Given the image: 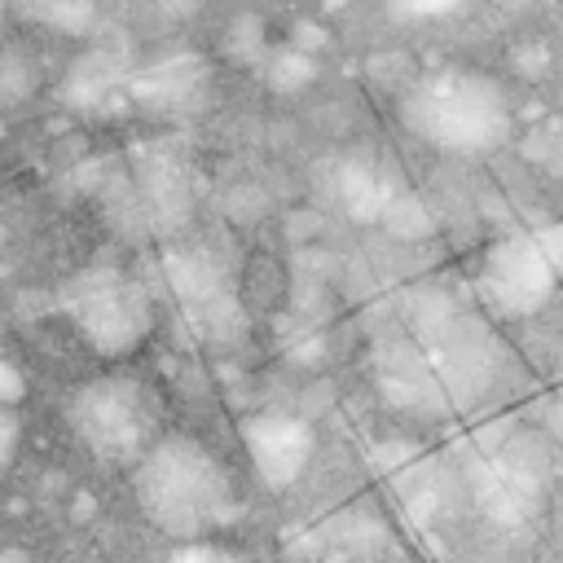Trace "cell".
I'll return each instance as SVG.
<instances>
[{
	"instance_id": "obj_6",
	"label": "cell",
	"mask_w": 563,
	"mask_h": 563,
	"mask_svg": "<svg viewBox=\"0 0 563 563\" xmlns=\"http://www.w3.org/2000/svg\"><path fill=\"white\" fill-rule=\"evenodd\" d=\"M242 449L255 475L264 479V488L282 493L308 471L317 431L308 427V418H295V413H251L242 418Z\"/></svg>"
},
{
	"instance_id": "obj_19",
	"label": "cell",
	"mask_w": 563,
	"mask_h": 563,
	"mask_svg": "<svg viewBox=\"0 0 563 563\" xmlns=\"http://www.w3.org/2000/svg\"><path fill=\"white\" fill-rule=\"evenodd\" d=\"M18 396H22V378H18L13 361H4V405H13Z\"/></svg>"
},
{
	"instance_id": "obj_15",
	"label": "cell",
	"mask_w": 563,
	"mask_h": 563,
	"mask_svg": "<svg viewBox=\"0 0 563 563\" xmlns=\"http://www.w3.org/2000/svg\"><path fill=\"white\" fill-rule=\"evenodd\" d=\"M391 18L400 22H431V18H453L462 13L471 0H383Z\"/></svg>"
},
{
	"instance_id": "obj_17",
	"label": "cell",
	"mask_w": 563,
	"mask_h": 563,
	"mask_svg": "<svg viewBox=\"0 0 563 563\" xmlns=\"http://www.w3.org/2000/svg\"><path fill=\"white\" fill-rule=\"evenodd\" d=\"M532 238L545 251V260L554 264V273L563 277V224H541V229H532Z\"/></svg>"
},
{
	"instance_id": "obj_13",
	"label": "cell",
	"mask_w": 563,
	"mask_h": 563,
	"mask_svg": "<svg viewBox=\"0 0 563 563\" xmlns=\"http://www.w3.org/2000/svg\"><path fill=\"white\" fill-rule=\"evenodd\" d=\"M31 92H35V62L18 44H9L0 57V97L4 106H22Z\"/></svg>"
},
{
	"instance_id": "obj_8",
	"label": "cell",
	"mask_w": 563,
	"mask_h": 563,
	"mask_svg": "<svg viewBox=\"0 0 563 563\" xmlns=\"http://www.w3.org/2000/svg\"><path fill=\"white\" fill-rule=\"evenodd\" d=\"M9 4L22 22L57 35H84L97 22V0H9Z\"/></svg>"
},
{
	"instance_id": "obj_12",
	"label": "cell",
	"mask_w": 563,
	"mask_h": 563,
	"mask_svg": "<svg viewBox=\"0 0 563 563\" xmlns=\"http://www.w3.org/2000/svg\"><path fill=\"white\" fill-rule=\"evenodd\" d=\"M224 48L238 66H255V62H268V40H264V26L255 13H242L233 18L229 35H224Z\"/></svg>"
},
{
	"instance_id": "obj_3",
	"label": "cell",
	"mask_w": 563,
	"mask_h": 563,
	"mask_svg": "<svg viewBox=\"0 0 563 563\" xmlns=\"http://www.w3.org/2000/svg\"><path fill=\"white\" fill-rule=\"evenodd\" d=\"M62 308L97 356H128L150 330V299L141 282L114 264H92L66 277Z\"/></svg>"
},
{
	"instance_id": "obj_20",
	"label": "cell",
	"mask_w": 563,
	"mask_h": 563,
	"mask_svg": "<svg viewBox=\"0 0 563 563\" xmlns=\"http://www.w3.org/2000/svg\"><path fill=\"white\" fill-rule=\"evenodd\" d=\"M559 431H563V405H559Z\"/></svg>"
},
{
	"instance_id": "obj_2",
	"label": "cell",
	"mask_w": 563,
	"mask_h": 563,
	"mask_svg": "<svg viewBox=\"0 0 563 563\" xmlns=\"http://www.w3.org/2000/svg\"><path fill=\"white\" fill-rule=\"evenodd\" d=\"M400 123L449 154H488L510 136L501 88L475 70H440L418 79L400 101Z\"/></svg>"
},
{
	"instance_id": "obj_11",
	"label": "cell",
	"mask_w": 563,
	"mask_h": 563,
	"mask_svg": "<svg viewBox=\"0 0 563 563\" xmlns=\"http://www.w3.org/2000/svg\"><path fill=\"white\" fill-rule=\"evenodd\" d=\"M106 92H110V62H106V53H84L70 66V75H66V101H75L79 110H92V106L106 101Z\"/></svg>"
},
{
	"instance_id": "obj_21",
	"label": "cell",
	"mask_w": 563,
	"mask_h": 563,
	"mask_svg": "<svg viewBox=\"0 0 563 563\" xmlns=\"http://www.w3.org/2000/svg\"><path fill=\"white\" fill-rule=\"evenodd\" d=\"M515 4H523V0H515Z\"/></svg>"
},
{
	"instance_id": "obj_18",
	"label": "cell",
	"mask_w": 563,
	"mask_h": 563,
	"mask_svg": "<svg viewBox=\"0 0 563 563\" xmlns=\"http://www.w3.org/2000/svg\"><path fill=\"white\" fill-rule=\"evenodd\" d=\"M290 44H295V48H303V53H317V48L325 44V31H321V26H312V22H295Z\"/></svg>"
},
{
	"instance_id": "obj_4",
	"label": "cell",
	"mask_w": 563,
	"mask_h": 563,
	"mask_svg": "<svg viewBox=\"0 0 563 563\" xmlns=\"http://www.w3.org/2000/svg\"><path fill=\"white\" fill-rule=\"evenodd\" d=\"M66 422L97 462H141L150 449V400L123 374L92 378L66 400Z\"/></svg>"
},
{
	"instance_id": "obj_5",
	"label": "cell",
	"mask_w": 563,
	"mask_h": 563,
	"mask_svg": "<svg viewBox=\"0 0 563 563\" xmlns=\"http://www.w3.org/2000/svg\"><path fill=\"white\" fill-rule=\"evenodd\" d=\"M479 282H484V295L493 308H501L510 317H528L554 295L559 273L532 233H510V238L488 246Z\"/></svg>"
},
{
	"instance_id": "obj_14",
	"label": "cell",
	"mask_w": 563,
	"mask_h": 563,
	"mask_svg": "<svg viewBox=\"0 0 563 563\" xmlns=\"http://www.w3.org/2000/svg\"><path fill=\"white\" fill-rule=\"evenodd\" d=\"M383 229L396 233V238H422V233L431 229V216H427V207H422L418 198L400 194V198L387 202V211H383Z\"/></svg>"
},
{
	"instance_id": "obj_10",
	"label": "cell",
	"mask_w": 563,
	"mask_h": 563,
	"mask_svg": "<svg viewBox=\"0 0 563 563\" xmlns=\"http://www.w3.org/2000/svg\"><path fill=\"white\" fill-rule=\"evenodd\" d=\"M264 79L273 92H303L312 79H317V57L286 44V48H273L268 62H264Z\"/></svg>"
},
{
	"instance_id": "obj_16",
	"label": "cell",
	"mask_w": 563,
	"mask_h": 563,
	"mask_svg": "<svg viewBox=\"0 0 563 563\" xmlns=\"http://www.w3.org/2000/svg\"><path fill=\"white\" fill-rule=\"evenodd\" d=\"M167 563H242L238 554H229L224 545H211V541H189V545H176Z\"/></svg>"
},
{
	"instance_id": "obj_1",
	"label": "cell",
	"mask_w": 563,
	"mask_h": 563,
	"mask_svg": "<svg viewBox=\"0 0 563 563\" xmlns=\"http://www.w3.org/2000/svg\"><path fill=\"white\" fill-rule=\"evenodd\" d=\"M132 493L141 515L176 545L207 541L238 519V497L224 462L194 435L154 440L132 471Z\"/></svg>"
},
{
	"instance_id": "obj_9",
	"label": "cell",
	"mask_w": 563,
	"mask_h": 563,
	"mask_svg": "<svg viewBox=\"0 0 563 563\" xmlns=\"http://www.w3.org/2000/svg\"><path fill=\"white\" fill-rule=\"evenodd\" d=\"M391 198L396 194L383 185L378 172H369L361 163H347L339 172V202L347 207V216H356V220H383V211H387Z\"/></svg>"
},
{
	"instance_id": "obj_7",
	"label": "cell",
	"mask_w": 563,
	"mask_h": 563,
	"mask_svg": "<svg viewBox=\"0 0 563 563\" xmlns=\"http://www.w3.org/2000/svg\"><path fill=\"white\" fill-rule=\"evenodd\" d=\"M202 79L207 75H202L198 57H167V62H154L150 70L136 75V97L158 106V110H176V106L198 101Z\"/></svg>"
}]
</instances>
